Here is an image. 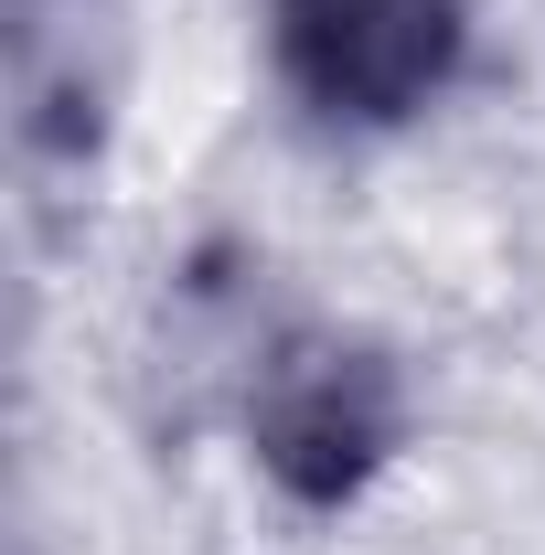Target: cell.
<instances>
[{
    "instance_id": "cell-2",
    "label": "cell",
    "mask_w": 545,
    "mask_h": 555,
    "mask_svg": "<svg viewBox=\"0 0 545 555\" xmlns=\"http://www.w3.org/2000/svg\"><path fill=\"white\" fill-rule=\"evenodd\" d=\"M257 438H268V460L300 491H342L375 449H385V374L353 363V352H300V363L278 374Z\"/></svg>"
},
{
    "instance_id": "cell-1",
    "label": "cell",
    "mask_w": 545,
    "mask_h": 555,
    "mask_svg": "<svg viewBox=\"0 0 545 555\" xmlns=\"http://www.w3.org/2000/svg\"><path fill=\"white\" fill-rule=\"evenodd\" d=\"M278 75L342 118V129H396L417 118L471 33V0H268Z\"/></svg>"
}]
</instances>
